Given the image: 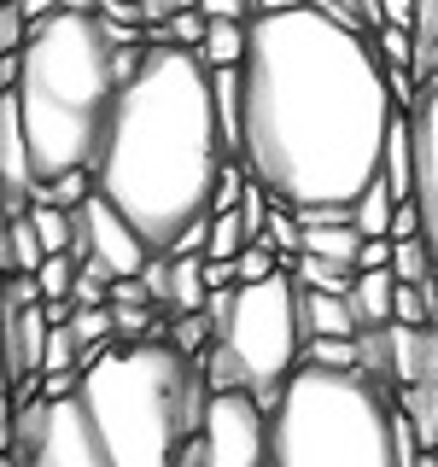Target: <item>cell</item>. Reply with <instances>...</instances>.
Here are the masks:
<instances>
[{
  "instance_id": "1",
  "label": "cell",
  "mask_w": 438,
  "mask_h": 467,
  "mask_svg": "<svg viewBox=\"0 0 438 467\" xmlns=\"http://www.w3.org/2000/svg\"><path fill=\"white\" fill-rule=\"evenodd\" d=\"M240 164L287 211L357 204L380 182L391 135V82L374 41L304 0L263 12L240 65Z\"/></svg>"
},
{
  "instance_id": "28",
  "label": "cell",
  "mask_w": 438,
  "mask_h": 467,
  "mask_svg": "<svg viewBox=\"0 0 438 467\" xmlns=\"http://www.w3.org/2000/svg\"><path fill=\"white\" fill-rule=\"evenodd\" d=\"M82 368H88V357H82L77 333H70V327H53L47 333V357H41V379H47V374H82Z\"/></svg>"
},
{
  "instance_id": "42",
  "label": "cell",
  "mask_w": 438,
  "mask_h": 467,
  "mask_svg": "<svg viewBox=\"0 0 438 467\" xmlns=\"http://www.w3.org/2000/svg\"><path fill=\"white\" fill-rule=\"evenodd\" d=\"M0 467H18V462H12V456H0Z\"/></svg>"
},
{
  "instance_id": "19",
  "label": "cell",
  "mask_w": 438,
  "mask_h": 467,
  "mask_svg": "<svg viewBox=\"0 0 438 467\" xmlns=\"http://www.w3.org/2000/svg\"><path fill=\"white\" fill-rule=\"evenodd\" d=\"M70 333H77V345H82V357L94 362L99 350H111L117 345V321H111V304H99V310H70L65 321Z\"/></svg>"
},
{
  "instance_id": "29",
  "label": "cell",
  "mask_w": 438,
  "mask_h": 467,
  "mask_svg": "<svg viewBox=\"0 0 438 467\" xmlns=\"http://www.w3.org/2000/svg\"><path fill=\"white\" fill-rule=\"evenodd\" d=\"M263 245H275L281 257H298L304 252V228L287 204H269V223H263Z\"/></svg>"
},
{
  "instance_id": "37",
  "label": "cell",
  "mask_w": 438,
  "mask_h": 467,
  "mask_svg": "<svg viewBox=\"0 0 438 467\" xmlns=\"http://www.w3.org/2000/svg\"><path fill=\"white\" fill-rule=\"evenodd\" d=\"M380 24H391V29H415V0H380Z\"/></svg>"
},
{
  "instance_id": "39",
  "label": "cell",
  "mask_w": 438,
  "mask_h": 467,
  "mask_svg": "<svg viewBox=\"0 0 438 467\" xmlns=\"http://www.w3.org/2000/svg\"><path fill=\"white\" fill-rule=\"evenodd\" d=\"M18 12L29 18V29H41L47 18H58V0H18Z\"/></svg>"
},
{
  "instance_id": "3",
  "label": "cell",
  "mask_w": 438,
  "mask_h": 467,
  "mask_svg": "<svg viewBox=\"0 0 438 467\" xmlns=\"http://www.w3.org/2000/svg\"><path fill=\"white\" fill-rule=\"evenodd\" d=\"M117 53L106 29L88 12H58L29 29L24 70H18V117L29 140L36 182H58L70 170H94L117 106Z\"/></svg>"
},
{
  "instance_id": "27",
  "label": "cell",
  "mask_w": 438,
  "mask_h": 467,
  "mask_svg": "<svg viewBox=\"0 0 438 467\" xmlns=\"http://www.w3.org/2000/svg\"><path fill=\"white\" fill-rule=\"evenodd\" d=\"M204 29H211V18L193 6V12H175L170 24H158L152 41H164V47H182V53H199V47H204Z\"/></svg>"
},
{
  "instance_id": "5",
  "label": "cell",
  "mask_w": 438,
  "mask_h": 467,
  "mask_svg": "<svg viewBox=\"0 0 438 467\" xmlns=\"http://www.w3.org/2000/svg\"><path fill=\"white\" fill-rule=\"evenodd\" d=\"M269 467H398V403L357 368L298 362L269 409Z\"/></svg>"
},
{
  "instance_id": "16",
  "label": "cell",
  "mask_w": 438,
  "mask_h": 467,
  "mask_svg": "<svg viewBox=\"0 0 438 467\" xmlns=\"http://www.w3.org/2000/svg\"><path fill=\"white\" fill-rule=\"evenodd\" d=\"M245 36H252V24H223V18H211V29H204V70H240L245 65Z\"/></svg>"
},
{
  "instance_id": "36",
  "label": "cell",
  "mask_w": 438,
  "mask_h": 467,
  "mask_svg": "<svg viewBox=\"0 0 438 467\" xmlns=\"http://www.w3.org/2000/svg\"><path fill=\"white\" fill-rule=\"evenodd\" d=\"M391 240H421V211H415V199L391 211Z\"/></svg>"
},
{
  "instance_id": "40",
  "label": "cell",
  "mask_w": 438,
  "mask_h": 467,
  "mask_svg": "<svg viewBox=\"0 0 438 467\" xmlns=\"http://www.w3.org/2000/svg\"><path fill=\"white\" fill-rule=\"evenodd\" d=\"M58 12H88V18H94L99 0H58Z\"/></svg>"
},
{
  "instance_id": "30",
  "label": "cell",
  "mask_w": 438,
  "mask_h": 467,
  "mask_svg": "<svg viewBox=\"0 0 438 467\" xmlns=\"http://www.w3.org/2000/svg\"><path fill=\"white\" fill-rule=\"evenodd\" d=\"M269 275H281V252H275V245H245L240 257H234V281L240 286H257V281H269Z\"/></svg>"
},
{
  "instance_id": "10",
  "label": "cell",
  "mask_w": 438,
  "mask_h": 467,
  "mask_svg": "<svg viewBox=\"0 0 438 467\" xmlns=\"http://www.w3.org/2000/svg\"><path fill=\"white\" fill-rule=\"evenodd\" d=\"M29 187H36V164H29L18 94H0V216H24Z\"/></svg>"
},
{
  "instance_id": "8",
  "label": "cell",
  "mask_w": 438,
  "mask_h": 467,
  "mask_svg": "<svg viewBox=\"0 0 438 467\" xmlns=\"http://www.w3.org/2000/svg\"><path fill=\"white\" fill-rule=\"evenodd\" d=\"M409 135H415V211H421V240L438 263V77L415 94L409 106Z\"/></svg>"
},
{
  "instance_id": "18",
  "label": "cell",
  "mask_w": 438,
  "mask_h": 467,
  "mask_svg": "<svg viewBox=\"0 0 438 467\" xmlns=\"http://www.w3.org/2000/svg\"><path fill=\"white\" fill-rule=\"evenodd\" d=\"M6 275H36L41 263H47V252H41L36 228H29V216H6Z\"/></svg>"
},
{
  "instance_id": "23",
  "label": "cell",
  "mask_w": 438,
  "mask_h": 467,
  "mask_svg": "<svg viewBox=\"0 0 438 467\" xmlns=\"http://www.w3.org/2000/svg\"><path fill=\"white\" fill-rule=\"evenodd\" d=\"M357 374L391 391V327H362L357 333Z\"/></svg>"
},
{
  "instance_id": "11",
  "label": "cell",
  "mask_w": 438,
  "mask_h": 467,
  "mask_svg": "<svg viewBox=\"0 0 438 467\" xmlns=\"http://www.w3.org/2000/svg\"><path fill=\"white\" fill-rule=\"evenodd\" d=\"M298 327H304V345L310 339H357V316L339 292H304L298 286Z\"/></svg>"
},
{
  "instance_id": "32",
  "label": "cell",
  "mask_w": 438,
  "mask_h": 467,
  "mask_svg": "<svg viewBox=\"0 0 438 467\" xmlns=\"http://www.w3.org/2000/svg\"><path fill=\"white\" fill-rule=\"evenodd\" d=\"M245 187H252V175H245V164H240V158H228V164H223V175H216V193H211V216H216V211H240Z\"/></svg>"
},
{
  "instance_id": "26",
  "label": "cell",
  "mask_w": 438,
  "mask_h": 467,
  "mask_svg": "<svg viewBox=\"0 0 438 467\" xmlns=\"http://www.w3.org/2000/svg\"><path fill=\"white\" fill-rule=\"evenodd\" d=\"M77 275H82V263L77 257H47L36 269V286H41V304H70V292H77Z\"/></svg>"
},
{
  "instance_id": "4",
  "label": "cell",
  "mask_w": 438,
  "mask_h": 467,
  "mask_svg": "<svg viewBox=\"0 0 438 467\" xmlns=\"http://www.w3.org/2000/svg\"><path fill=\"white\" fill-rule=\"evenodd\" d=\"M77 403L99 432L111 467H175V450L204 427V386L199 362L164 339V327L141 345H111L82 368Z\"/></svg>"
},
{
  "instance_id": "43",
  "label": "cell",
  "mask_w": 438,
  "mask_h": 467,
  "mask_svg": "<svg viewBox=\"0 0 438 467\" xmlns=\"http://www.w3.org/2000/svg\"><path fill=\"white\" fill-rule=\"evenodd\" d=\"M433 456H438V444H433Z\"/></svg>"
},
{
  "instance_id": "20",
  "label": "cell",
  "mask_w": 438,
  "mask_h": 467,
  "mask_svg": "<svg viewBox=\"0 0 438 467\" xmlns=\"http://www.w3.org/2000/svg\"><path fill=\"white\" fill-rule=\"evenodd\" d=\"M292 281H298L304 292H350V281H357V269H345V263H328V257H292Z\"/></svg>"
},
{
  "instance_id": "15",
  "label": "cell",
  "mask_w": 438,
  "mask_h": 467,
  "mask_svg": "<svg viewBox=\"0 0 438 467\" xmlns=\"http://www.w3.org/2000/svg\"><path fill=\"white\" fill-rule=\"evenodd\" d=\"M391 211H398L391 187L386 182H369V187H362V199L350 204V228H357L362 240H391Z\"/></svg>"
},
{
  "instance_id": "25",
  "label": "cell",
  "mask_w": 438,
  "mask_h": 467,
  "mask_svg": "<svg viewBox=\"0 0 438 467\" xmlns=\"http://www.w3.org/2000/svg\"><path fill=\"white\" fill-rule=\"evenodd\" d=\"M433 252H427V240H391V275H398L403 286H427L433 281Z\"/></svg>"
},
{
  "instance_id": "2",
  "label": "cell",
  "mask_w": 438,
  "mask_h": 467,
  "mask_svg": "<svg viewBox=\"0 0 438 467\" xmlns=\"http://www.w3.org/2000/svg\"><path fill=\"white\" fill-rule=\"evenodd\" d=\"M223 164L228 146L204 58L146 41L135 77L117 88L94 193L152 245V257H175L187 234L211 228V193Z\"/></svg>"
},
{
  "instance_id": "31",
  "label": "cell",
  "mask_w": 438,
  "mask_h": 467,
  "mask_svg": "<svg viewBox=\"0 0 438 467\" xmlns=\"http://www.w3.org/2000/svg\"><path fill=\"white\" fill-rule=\"evenodd\" d=\"M369 41H374V53H380V65H386V70H409V65H415V36H409V29L380 24Z\"/></svg>"
},
{
  "instance_id": "38",
  "label": "cell",
  "mask_w": 438,
  "mask_h": 467,
  "mask_svg": "<svg viewBox=\"0 0 438 467\" xmlns=\"http://www.w3.org/2000/svg\"><path fill=\"white\" fill-rule=\"evenodd\" d=\"M357 269H391V240H362Z\"/></svg>"
},
{
  "instance_id": "33",
  "label": "cell",
  "mask_w": 438,
  "mask_h": 467,
  "mask_svg": "<svg viewBox=\"0 0 438 467\" xmlns=\"http://www.w3.org/2000/svg\"><path fill=\"white\" fill-rule=\"evenodd\" d=\"M298 362H310V368H357V339H310Z\"/></svg>"
},
{
  "instance_id": "21",
  "label": "cell",
  "mask_w": 438,
  "mask_h": 467,
  "mask_svg": "<svg viewBox=\"0 0 438 467\" xmlns=\"http://www.w3.org/2000/svg\"><path fill=\"white\" fill-rule=\"evenodd\" d=\"M245 223H240V211H216L211 216V228H204V263H234L245 252Z\"/></svg>"
},
{
  "instance_id": "7",
  "label": "cell",
  "mask_w": 438,
  "mask_h": 467,
  "mask_svg": "<svg viewBox=\"0 0 438 467\" xmlns=\"http://www.w3.org/2000/svg\"><path fill=\"white\" fill-rule=\"evenodd\" d=\"M18 467H111L106 444H99V432L88 427L82 403L77 398H58L47 409V432H41V444L29 450V456H12Z\"/></svg>"
},
{
  "instance_id": "22",
  "label": "cell",
  "mask_w": 438,
  "mask_h": 467,
  "mask_svg": "<svg viewBox=\"0 0 438 467\" xmlns=\"http://www.w3.org/2000/svg\"><path fill=\"white\" fill-rule=\"evenodd\" d=\"M29 228H36V240H41V252L58 257V252H70V234H77V216L70 211H58V204H29Z\"/></svg>"
},
{
  "instance_id": "13",
  "label": "cell",
  "mask_w": 438,
  "mask_h": 467,
  "mask_svg": "<svg viewBox=\"0 0 438 467\" xmlns=\"http://www.w3.org/2000/svg\"><path fill=\"white\" fill-rule=\"evenodd\" d=\"M380 182L391 187V199H398V204L415 199V135H409V111L391 117L386 158H380Z\"/></svg>"
},
{
  "instance_id": "35",
  "label": "cell",
  "mask_w": 438,
  "mask_h": 467,
  "mask_svg": "<svg viewBox=\"0 0 438 467\" xmlns=\"http://www.w3.org/2000/svg\"><path fill=\"white\" fill-rule=\"evenodd\" d=\"M199 12L223 24H252V0H199Z\"/></svg>"
},
{
  "instance_id": "6",
  "label": "cell",
  "mask_w": 438,
  "mask_h": 467,
  "mask_svg": "<svg viewBox=\"0 0 438 467\" xmlns=\"http://www.w3.org/2000/svg\"><path fill=\"white\" fill-rule=\"evenodd\" d=\"M199 444L204 467H269V415L252 391H211Z\"/></svg>"
},
{
  "instance_id": "12",
  "label": "cell",
  "mask_w": 438,
  "mask_h": 467,
  "mask_svg": "<svg viewBox=\"0 0 438 467\" xmlns=\"http://www.w3.org/2000/svg\"><path fill=\"white\" fill-rule=\"evenodd\" d=\"M391 298H398V275L391 269H357V281L345 292L350 316H357V333L362 327H391Z\"/></svg>"
},
{
  "instance_id": "34",
  "label": "cell",
  "mask_w": 438,
  "mask_h": 467,
  "mask_svg": "<svg viewBox=\"0 0 438 467\" xmlns=\"http://www.w3.org/2000/svg\"><path fill=\"white\" fill-rule=\"evenodd\" d=\"M29 47V18L18 12V0H0V53H24Z\"/></svg>"
},
{
  "instance_id": "14",
  "label": "cell",
  "mask_w": 438,
  "mask_h": 467,
  "mask_svg": "<svg viewBox=\"0 0 438 467\" xmlns=\"http://www.w3.org/2000/svg\"><path fill=\"white\" fill-rule=\"evenodd\" d=\"M211 286H204V252L193 257H170V298H164V316H199Z\"/></svg>"
},
{
  "instance_id": "17",
  "label": "cell",
  "mask_w": 438,
  "mask_h": 467,
  "mask_svg": "<svg viewBox=\"0 0 438 467\" xmlns=\"http://www.w3.org/2000/svg\"><path fill=\"white\" fill-rule=\"evenodd\" d=\"M357 252H362V234L350 223H328V228H304V252L298 257H328V263L357 269Z\"/></svg>"
},
{
  "instance_id": "9",
  "label": "cell",
  "mask_w": 438,
  "mask_h": 467,
  "mask_svg": "<svg viewBox=\"0 0 438 467\" xmlns=\"http://www.w3.org/2000/svg\"><path fill=\"white\" fill-rule=\"evenodd\" d=\"M82 211H88V257H94V263H106L117 281H129V275H141L146 263H152V245H146L141 234L129 228V223H123V216H117V211H111V204L99 199V193L88 199Z\"/></svg>"
},
{
  "instance_id": "41",
  "label": "cell",
  "mask_w": 438,
  "mask_h": 467,
  "mask_svg": "<svg viewBox=\"0 0 438 467\" xmlns=\"http://www.w3.org/2000/svg\"><path fill=\"white\" fill-rule=\"evenodd\" d=\"M421 467H438V456H433V450H427V456H421Z\"/></svg>"
},
{
  "instance_id": "24",
  "label": "cell",
  "mask_w": 438,
  "mask_h": 467,
  "mask_svg": "<svg viewBox=\"0 0 438 467\" xmlns=\"http://www.w3.org/2000/svg\"><path fill=\"white\" fill-rule=\"evenodd\" d=\"M164 339H170L175 350H182L187 362H204V350L216 345V333H211V321H204V310H199V316H170Z\"/></svg>"
}]
</instances>
